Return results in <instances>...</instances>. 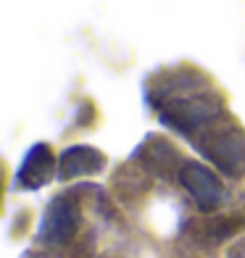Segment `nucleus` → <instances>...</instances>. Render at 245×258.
<instances>
[{
	"mask_svg": "<svg viewBox=\"0 0 245 258\" xmlns=\"http://www.w3.org/2000/svg\"><path fill=\"white\" fill-rule=\"evenodd\" d=\"M148 103L158 111L161 124L174 135L195 140L227 116L224 98L211 90L208 79L195 69L169 72L148 92Z\"/></svg>",
	"mask_w": 245,
	"mask_h": 258,
	"instance_id": "obj_1",
	"label": "nucleus"
},
{
	"mask_svg": "<svg viewBox=\"0 0 245 258\" xmlns=\"http://www.w3.org/2000/svg\"><path fill=\"white\" fill-rule=\"evenodd\" d=\"M193 145L224 177L229 179L245 177V129L235 119L224 116L214 126H208L201 137H195Z\"/></svg>",
	"mask_w": 245,
	"mask_h": 258,
	"instance_id": "obj_2",
	"label": "nucleus"
},
{
	"mask_svg": "<svg viewBox=\"0 0 245 258\" xmlns=\"http://www.w3.org/2000/svg\"><path fill=\"white\" fill-rule=\"evenodd\" d=\"M177 179L188 190V195L193 198L198 211H203V214H214V211H219L227 203L224 182L201 161H185Z\"/></svg>",
	"mask_w": 245,
	"mask_h": 258,
	"instance_id": "obj_3",
	"label": "nucleus"
},
{
	"mask_svg": "<svg viewBox=\"0 0 245 258\" xmlns=\"http://www.w3.org/2000/svg\"><path fill=\"white\" fill-rule=\"evenodd\" d=\"M82 224V208L77 201V192H61L48 203L40 221V237L50 245H61L74 240Z\"/></svg>",
	"mask_w": 245,
	"mask_h": 258,
	"instance_id": "obj_4",
	"label": "nucleus"
},
{
	"mask_svg": "<svg viewBox=\"0 0 245 258\" xmlns=\"http://www.w3.org/2000/svg\"><path fill=\"white\" fill-rule=\"evenodd\" d=\"M135 161L143 166L148 174H156V177H177L179 169H182V158H179V150L174 148L169 140L150 135L145 137V143L135 150Z\"/></svg>",
	"mask_w": 245,
	"mask_h": 258,
	"instance_id": "obj_5",
	"label": "nucleus"
},
{
	"mask_svg": "<svg viewBox=\"0 0 245 258\" xmlns=\"http://www.w3.org/2000/svg\"><path fill=\"white\" fill-rule=\"evenodd\" d=\"M55 156L48 143H37L27 150L24 161L16 171V190H37L45 187L53 177H55Z\"/></svg>",
	"mask_w": 245,
	"mask_h": 258,
	"instance_id": "obj_6",
	"label": "nucleus"
},
{
	"mask_svg": "<svg viewBox=\"0 0 245 258\" xmlns=\"http://www.w3.org/2000/svg\"><path fill=\"white\" fill-rule=\"evenodd\" d=\"M103 169H106V156L90 145H72L58 158V179L61 182L77 177H92V174H100Z\"/></svg>",
	"mask_w": 245,
	"mask_h": 258,
	"instance_id": "obj_7",
	"label": "nucleus"
},
{
	"mask_svg": "<svg viewBox=\"0 0 245 258\" xmlns=\"http://www.w3.org/2000/svg\"><path fill=\"white\" fill-rule=\"evenodd\" d=\"M242 227H245L242 216H211V219H206L195 227V237L203 240V242L216 245V242L229 240L232 234H237Z\"/></svg>",
	"mask_w": 245,
	"mask_h": 258,
	"instance_id": "obj_8",
	"label": "nucleus"
},
{
	"mask_svg": "<svg viewBox=\"0 0 245 258\" xmlns=\"http://www.w3.org/2000/svg\"><path fill=\"white\" fill-rule=\"evenodd\" d=\"M227 258H245V240H240V242L235 245V248L229 250V255H227Z\"/></svg>",
	"mask_w": 245,
	"mask_h": 258,
	"instance_id": "obj_9",
	"label": "nucleus"
}]
</instances>
